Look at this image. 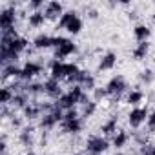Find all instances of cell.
Wrapping results in <instances>:
<instances>
[{
  "instance_id": "obj_28",
  "label": "cell",
  "mask_w": 155,
  "mask_h": 155,
  "mask_svg": "<svg viewBox=\"0 0 155 155\" xmlns=\"http://www.w3.org/2000/svg\"><path fill=\"white\" fill-rule=\"evenodd\" d=\"M82 26H84V22H82V18L81 17H77L68 28H66V31L69 33V35H79L81 33V29H82Z\"/></svg>"
},
{
  "instance_id": "obj_8",
  "label": "cell",
  "mask_w": 155,
  "mask_h": 155,
  "mask_svg": "<svg viewBox=\"0 0 155 155\" xmlns=\"http://www.w3.org/2000/svg\"><path fill=\"white\" fill-rule=\"evenodd\" d=\"M44 15L48 20H60V17L64 15V6L58 0H49V2H46Z\"/></svg>"
},
{
  "instance_id": "obj_24",
  "label": "cell",
  "mask_w": 155,
  "mask_h": 155,
  "mask_svg": "<svg viewBox=\"0 0 155 155\" xmlns=\"http://www.w3.org/2000/svg\"><path fill=\"white\" fill-rule=\"evenodd\" d=\"M97 111V102L91 99L90 102H86L84 106H81V117L82 119H88V117H93Z\"/></svg>"
},
{
  "instance_id": "obj_21",
  "label": "cell",
  "mask_w": 155,
  "mask_h": 155,
  "mask_svg": "<svg viewBox=\"0 0 155 155\" xmlns=\"http://www.w3.org/2000/svg\"><path fill=\"white\" fill-rule=\"evenodd\" d=\"M142 101H144V93H142L140 90H130V91L126 93V104H130V106H133V108H137Z\"/></svg>"
},
{
  "instance_id": "obj_29",
  "label": "cell",
  "mask_w": 155,
  "mask_h": 155,
  "mask_svg": "<svg viewBox=\"0 0 155 155\" xmlns=\"http://www.w3.org/2000/svg\"><path fill=\"white\" fill-rule=\"evenodd\" d=\"M139 155H155V144L148 142L144 146H139Z\"/></svg>"
},
{
  "instance_id": "obj_16",
  "label": "cell",
  "mask_w": 155,
  "mask_h": 155,
  "mask_svg": "<svg viewBox=\"0 0 155 155\" xmlns=\"http://www.w3.org/2000/svg\"><path fill=\"white\" fill-rule=\"evenodd\" d=\"M117 124H119V117L117 115H111L106 122H102V126H101V131H102V135L104 137H113L119 130H117Z\"/></svg>"
},
{
  "instance_id": "obj_13",
  "label": "cell",
  "mask_w": 155,
  "mask_h": 155,
  "mask_svg": "<svg viewBox=\"0 0 155 155\" xmlns=\"http://www.w3.org/2000/svg\"><path fill=\"white\" fill-rule=\"evenodd\" d=\"M115 64H117V53L115 51H108L99 60V71H110V69L115 68Z\"/></svg>"
},
{
  "instance_id": "obj_4",
  "label": "cell",
  "mask_w": 155,
  "mask_h": 155,
  "mask_svg": "<svg viewBox=\"0 0 155 155\" xmlns=\"http://www.w3.org/2000/svg\"><path fill=\"white\" fill-rule=\"evenodd\" d=\"M42 73V64L40 62H35V60H26L24 66H22V75L18 81H24V82H31L35 77H38Z\"/></svg>"
},
{
  "instance_id": "obj_38",
  "label": "cell",
  "mask_w": 155,
  "mask_h": 155,
  "mask_svg": "<svg viewBox=\"0 0 155 155\" xmlns=\"http://www.w3.org/2000/svg\"><path fill=\"white\" fill-rule=\"evenodd\" d=\"M86 155H93V153H86Z\"/></svg>"
},
{
  "instance_id": "obj_30",
  "label": "cell",
  "mask_w": 155,
  "mask_h": 155,
  "mask_svg": "<svg viewBox=\"0 0 155 155\" xmlns=\"http://www.w3.org/2000/svg\"><path fill=\"white\" fill-rule=\"evenodd\" d=\"M146 128L150 133H155V110L148 113V119H146Z\"/></svg>"
},
{
  "instance_id": "obj_33",
  "label": "cell",
  "mask_w": 155,
  "mask_h": 155,
  "mask_svg": "<svg viewBox=\"0 0 155 155\" xmlns=\"http://www.w3.org/2000/svg\"><path fill=\"white\" fill-rule=\"evenodd\" d=\"M86 13H88V17H90V18H97V17H99V11H97V9H93V8H90Z\"/></svg>"
},
{
  "instance_id": "obj_22",
  "label": "cell",
  "mask_w": 155,
  "mask_h": 155,
  "mask_svg": "<svg viewBox=\"0 0 155 155\" xmlns=\"http://www.w3.org/2000/svg\"><path fill=\"white\" fill-rule=\"evenodd\" d=\"M128 140H130V133H128V131H124V130H119V131L111 137V144H113L117 150L124 148V146L128 144Z\"/></svg>"
},
{
  "instance_id": "obj_14",
  "label": "cell",
  "mask_w": 155,
  "mask_h": 155,
  "mask_svg": "<svg viewBox=\"0 0 155 155\" xmlns=\"http://www.w3.org/2000/svg\"><path fill=\"white\" fill-rule=\"evenodd\" d=\"M28 46H29L28 38H26V37H18V38H15V40H11V44H9L8 48H0V49H9V51H13V53H17V55H22L24 51H28Z\"/></svg>"
},
{
  "instance_id": "obj_36",
  "label": "cell",
  "mask_w": 155,
  "mask_h": 155,
  "mask_svg": "<svg viewBox=\"0 0 155 155\" xmlns=\"http://www.w3.org/2000/svg\"><path fill=\"white\" fill-rule=\"evenodd\" d=\"M73 155H86V153H82V151H77V153H73Z\"/></svg>"
},
{
  "instance_id": "obj_25",
  "label": "cell",
  "mask_w": 155,
  "mask_h": 155,
  "mask_svg": "<svg viewBox=\"0 0 155 155\" xmlns=\"http://www.w3.org/2000/svg\"><path fill=\"white\" fill-rule=\"evenodd\" d=\"M153 79H155V73H153V69H150V68H146V69H142V71L139 73V82L144 84V86H150V84L153 82Z\"/></svg>"
},
{
  "instance_id": "obj_12",
  "label": "cell",
  "mask_w": 155,
  "mask_h": 155,
  "mask_svg": "<svg viewBox=\"0 0 155 155\" xmlns=\"http://www.w3.org/2000/svg\"><path fill=\"white\" fill-rule=\"evenodd\" d=\"M75 51H77V46L73 44V40H68L66 44H62L60 48H57V49H55V55H53V58H55V60H60V62H64V58H66V57H71Z\"/></svg>"
},
{
  "instance_id": "obj_19",
  "label": "cell",
  "mask_w": 155,
  "mask_h": 155,
  "mask_svg": "<svg viewBox=\"0 0 155 155\" xmlns=\"http://www.w3.org/2000/svg\"><path fill=\"white\" fill-rule=\"evenodd\" d=\"M20 75H22V66H18V64H11V66H6V68H2V81L6 82L9 77H13V79H20Z\"/></svg>"
},
{
  "instance_id": "obj_23",
  "label": "cell",
  "mask_w": 155,
  "mask_h": 155,
  "mask_svg": "<svg viewBox=\"0 0 155 155\" xmlns=\"http://www.w3.org/2000/svg\"><path fill=\"white\" fill-rule=\"evenodd\" d=\"M77 17H79V13L77 11H73V9H69V11H64V15L60 17V20L57 22V29H66Z\"/></svg>"
},
{
  "instance_id": "obj_37",
  "label": "cell",
  "mask_w": 155,
  "mask_h": 155,
  "mask_svg": "<svg viewBox=\"0 0 155 155\" xmlns=\"http://www.w3.org/2000/svg\"><path fill=\"white\" fill-rule=\"evenodd\" d=\"M115 155H124V153H120V151H117V153H115Z\"/></svg>"
},
{
  "instance_id": "obj_27",
  "label": "cell",
  "mask_w": 155,
  "mask_h": 155,
  "mask_svg": "<svg viewBox=\"0 0 155 155\" xmlns=\"http://www.w3.org/2000/svg\"><path fill=\"white\" fill-rule=\"evenodd\" d=\"M131 137H133V140L137 142V146H144V144H148V142H150L148 133H146V131H142V130H135V131L131 133Z\"/></svg>"
},
{
  "instance_id": "obj_10",
  "label": "cell",
  "mask_w": 155,
  "mask_h": 155,
  "mask_svg": "<svg viewBox=\"0 0 155 155\" xmlns=\"http://www.w3.org/2000/svg\"><path fill=\"white\" fill-rule=\"evenodd\" d=\"M22 115H24V119L29 120V122L40 120V117H42V106H40V102L35 101V99H31V102L22 110Z\"/></svg>"
},
{
  "instance_id": "obj_34",
  "label": "cell",
  "mask_w": 155,
  "mask_h": 155,
  "mask_svg": "<svg viewBox=\"0 0 155 155\" xmlns=\"http://www.w3.org/2000/svg\"><path fill=\"white\" fill-rule=\"evenodd\" d=\"M137 17H139L137 11H130V13H128V18H130V20H137Z\"/></svg>"
},
{
  "instance_id": "obj_1",
  "label": "cell",
  "mask_w": 155,
  "mask_h": 155,
  "mask_svg": "<svg viewBox=\"0 0 155 155\" xmlns=\"http://www.w3.org/2000/svg\"><path fill=\"white\" fill-rule=\"evenodd\" d=\"M108 148H110V140L102 135H90L84 146V150L93 155H102L104 151H108Z\"/></svg>"
},
{
  "instance_id": "obj_9",
  "label": "cell",
  "mask_w": 155,
  "mask_h": 155,
  "mask_svg": "<svg viewBox=\"0 0 155 155\" xmlns=\"http://www.w3.org/2000/svg\"><path fill=\"white\" fill-rule=\"evenodd\" d=\"M44 91H46V95L55 102V101H58L62 95H64V91H62V88H60V82L58 81H55V79H46L44 81Z\"/></svg>"
},
{
  "instance_id": "obj_32",
  "label": "cell",
  "mask_w": 155,
  "mask_h": 155,
  "mask_svg": "<svg viewBox=\"0 0 155 155\" xmlns=\"http://www.w3.org/2000/svg\"><path fill=\"white\" fill-rule=\"evenodd\" d=\"M68 40H69V38H66V37H60V35H58V37H53V48L57 49V48H60L62 44H66Z\"/></svg>"
},
{
  "instance_id": "obj_3",
  "label": "cell",
  "mask_w": 155,
  "mask_h": 155,
  "mask_svg": "<svg viewBox=\"0 0 155 155\" xmlns=\"http://www.w3.org/2000/svg\"><path fill=\"white\" fill-rule=\"evenodd\" d=\"M17 18H18V11H17L15 4H9L8 8H2L0 9V29L15 28Z\"/></svg>"
},
{
  "instance_id": "obj_2",
  "label": "cell",
  "mask_w": 155,
  "mask_h": 155,
  "mask_svg": "<svg viewBox=\"0 0 155 155\" xmlns=\"http://www.w3.org/2000/svg\"><path fill=\"white\" fill-rule=\"evenodd\" d=\"M106 91H108V97H122L130 90H128V82H126L124 77L122 75H115L106 84Z\"/></svg>"
},
{
  "instance_id": "obj_18",
  "label": "cell",
  "mask_w": 155,
  "mask_h": 155,
  "mask_svg": "<svg viewBox=\"0 0 155 155\" xmlns=\"http://www.w3.org/2000/svg\"><path fill=\"white\" fill-rule=\"evenodd\" d=\"M46 15H44V11H33V13H29L28 15V24L33 28V29H38V28H42L44 24H46Z\"/></svg>"
},
{
  "instance_id": "obj_5",
  "label": "cell",
  "mask_w": 155,
  "mask_h": 155,
  "mask_svg": "<svg viewBox=\"0 0 155 155\" xmlns=\"http://www.w3.org/2000/svg\"><path fill=\"white\" fill-rule=\"evenodd\" d=\"M148 108H142V106H137V108H131V111L128 113V124L133 128V130H139L146 119H148Z\"/></svg>"
},
{
  "instance_id": "obj_20",
  "label": "cell",
  "mask_w": 155,
  "mask_h": 155,
  "mask_svg": "<svg viewBox=\"0 0 155 155\" xmlns=\"http://www.w3.org/2000/svg\"><path fill=\"white\" fill-rule=\"evenodd\" d=\"M148 51H150V42H137V46L131 51V57L135 60H144L146 55H148Z\"/></svg>"
},
{
  "instance_id": "obj_35",
  "label": "cell",
  "mask_w": 155,
  "mask_h": 155,
  "mask_svg": "<svg viewBox=\"0 0 155 155\" xmlns=\"http://www.w3.org/2000/svg\"><path fill=\"white\" fill-rule=\"evenodd\" d=\"M26 155H37V153H35V151H33V150H29V151H28V153H26Z\"/></svg>"
},
{
  "instance_id": "obj_26",
  "label": "cell",
  "mask_w": 155,
  "mask_h": 155,
  "mask_svg": "<svg viewBox=\"0 0 155 155\" xmlns=\"http://www.w3.org/2000/svg\"><path fill=\"white\" fill-rule=\"evenodd\" d=\"M13 97H15V93H13V90H11V86H8V84H4V88H2V91H0V104H11V101H13Z\"/></svg>"
},
{
  "instance_id": "obj_6",
  "label": "cell",
  "mask_w": 155,
  "mask_h": 155,
  "mask_svg": "<svg viewBox=\"0 0 155 155\" xmlns=\"http://www.w3.org/2000/svg\"><path fill=\"white\" fill-rule=\"evenodd\" d=\"M75 86H81L86 93H88V91H93V90L97 88V82H95L93 73H90L88 69H81V73L77 75V82H75Z\"/></svg>"
},
{
  "instance_id": "obj_15",
  "label": "cell",
  "mask_w": 155,
  "mask_h": 155,
  "mask_svg": "<svg viewBox=\"0 0 155 155\" xmlns=\"http://www.w3.org/2000/svg\"><path fill=\"white\" fill-rule=\"evenodd\" d=\"M33 48L35 49H49L53 48V37L48 33H38L33 38Z\"/></svg>"
},
{
  "instance_id": "obj_7",
  "label": "cell",
  "mask_w": 155,
  "mask_h": 155,
  "mask_svg": "<svg viewBox=\"0 0 155 155\" xmlns=\"http://www.w3.org/2000/svg\"><path fill=\"white\" fill-rule=\"evenodd\" d=\"M35 124H26L20 131H18V140H20V144L24 146V148H28V150H31L33 146H35Z\"/></svg>"
},
{
  "instance_id": "obj_17",
  "label": "cell",
  "mask_w": 155,
  "mask_h": 155,
  "mask_svg": "<svg viewBox=\"0 0 155 155\" xmlns=\"http://www.w3.org/2000/svg\"><path fill=\"white\" fill-rule=\"evenodd\" d=\"M133 37H135L137 42H148V38L151 37L150 26H146V24H137V26L133 28Z\"/></svg>"
},
{
  "instance_id": "obj_31",
  "label": "cell",
  "mask_w": 155,
  "mask_h": 155,
  "mask_svg": "<svg viewBox=\"0 0 155 155\" xmlns=\"http://www.w3.org/2000/svg\"><path fill=\"white\" fill-rule=\"evenodd\" d=\"M106 97H108L106 88H95V90H93V101H95V102H99V101H102V99H106Z\"/></svg>"
},
{
  "instance_id": "obj_11",
  "label": "cell",
  "mask_w": 155,
  "mask_h": 155,
  "mask_svg": "<svg viewBox=\"0 0 155 155\" xmlns=\"http://www.w3.org/2000/svg\"><path fill=\"white\" fill-rule=\"evenodd\" d=\"M60 128L64 133H69V135H79L84 128V119L79 117V119H71V120H62L60 122Z\"/></svg>"
}]
</instances>
